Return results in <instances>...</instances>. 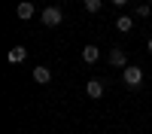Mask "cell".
<instances>
[{
    "mask_svg": "<svg viewBox=\"0 0 152 134\" xmlns=\"http://www.w3.org/2000/svg\"><path fill=\"white\" fill-rule=\"evenodd\" d=\"M122 82L128 85V89H140V85H143V70L137 67V64H128V67L122 70Z\"/></svg>",
    "mask_w": 152,
    "mask_h": 134,
    "instance_id": "1",
    "label": "cell"
},
{
    "mask_svg": "<svg viewBox=\"0 0 152 134\" xmlns=\"http://www.w3.org/2000/svg\"><path fill=\"white\" fill-rule=\"evenodd\" d=\"M40 18H43L46 28H58V24L64 21V9H61V6H46V9L40 12Z\"/></svg>",
    "mask_w": 152,
    "mask_h": 134,
    "instance_id": "2",
    "label": "cell"
},
{
    "mask_svg": "<svg viewBox=\"0 0 152 134\" xmlns=\"http://www.w3.org/2000/svg\"><path fill=\"white\" fill-rule=\"evenodd\" d=\"M107 61H110L113 67H122V70L128 67V58H125V52H122L119 46H113V49H110V55H107Z\"/></svg>",
    "mask_w": 152,
    "mask_h": 134,
    "instance_id": "3",
    "label": "cell"
},
{
    "mask_svg": "<svg viewBox=\"0 0 152 134\" xmlns=\"http://www.w3.org/2000/svg\"><path fill=\"white\" fill-rule=\"evenodd\" d=\"M85 94L91 97V101L104 97V79H88V82H85Z\"/></svg>",
    "mask_w": 152,
    "mask_h": 134,
    "instance_id": "4",
    "label": "cell"
},
{
    "mask_svg": "<svg viewBox=\"0 0 152 134\" xmlns=\"http://www.w3.org/2000/svg\"><path fill=\"white\" fill-rule=\"evenodd\" d=\"M82 61H85V64H97V61H100V49H97L94 43H88V46L82 49Z\"/></svg>",
    "mask_w": 152,
    "mask_h": 134,
    "instance_id": "5",
    "label": "cell"
},
{
    "mask_svg": "<svg viewBox=\"0 0 152 134\" xmlns=\"http://www.w3.org/2000/svg\"><path fill=\"white\" fill-rule=\"evenodd\" d=\"M24 58H28V49H24V46H12V49H9V55H6L9 64H21Z\"/></svg>",
    "mask_w": 152,
    "mask_h": 134,
    "instance_id": "6",
    "label": "cell"
},
{
    "mask_svg": "<svg viewBox=\"0 0 152 134\" xmlns=\"http://www.w3.org/2000/svg\"><path fill=\"white\" fill-rule=\"evenodd\" d=\"M15 12H18V18H24V21H28V18H34V15H37V6L31 3V0H21Z\"/></svg>",
    "mask_w": 152,
    "mask_h": 134,
    "instance_id": "7",
    "label": "cell"
},
{
    "mask_svg": "<svg viewBox=\"0 0 152 134\" xmlns=\"http://www.w3.org/2000/svg\"><path fill=\"white\" fill-rule=\"evenodd\" d=\"M34 82H40V85H49V82H52V70H49V67H34Z\"/></svg>",
    "mask_w": 152,
    "mask_h": 134,
    "instance_id": "8",
    "label": "cell"
},
{
    "mask_svg": "<svg viewBox=\"0 0 152 134\" xmlns=\"http://www.w3.org/2000/svg\"><path fill=\"white\" fill-rule=\"evenodd\" d=\"M131 28H134V18H131V15H119V18H116V31H122V34H128Z\"/></svg>",
    "mask_w": 152,
    "mask_h": 134,
    "instance_id": "9",
    "label": "cell"
},
{
    "mask_svg": "<svg viewBox=\"0 0 152 134\" xmlns=\"http://www.w3.org/2000/svg\"><path fill=\"white\" fill-rule=\"evenodd\" d=\"M82 3H85V9L91 12V15H94V12H100V6H104V0H82Z\"/></svg>",
    "mask_w": 152,
    "mask_h": 134,
    "instance_id": "10",
    "label": "cell"
},
{
    "mask_svg": "<svg viewBox=\"0 0 152 134\" xmlns=\"http://www.w3.org/2000/svg\"><path fill=\"white\" fill-rule=\"evenodd\" d=\"M149 12H152V6H140V9H137V15H140V18H146Z\"/></svg>",
    "mask_w": 152,
    "mask_h": 134,
    "instance_id": "11",
    "label": "cell"
},
{
    "mask_svg": "<svg viewBox=\"0 0 152 134\" xmlns=\"http://www.w3.org/2000/svg\"><path fill=\"white\" fill-rule=\"evenodd\" d=\"M113 3H116V6H125V3H128V0H113Z\"/></svg>",
    "mask_w": 152,
    "mask_h": 134,
    "instance_id": "12",
    "label": "cell"
},
{
    "mask_svg": "<svg viewBox=\"0 0 152 134\" xmlns=\"http://www.w3.org/2000/svg\"><path fill=\"white\" fill-rule=\"evenodd\" d=\"M146 49H149V55H152V37H149V43H146Z\"/></svg>",
    "mask_w": 152,
    "mask_h": 134,
    "instance_id": "13",
    "label": "cell"
}]
</instances>
